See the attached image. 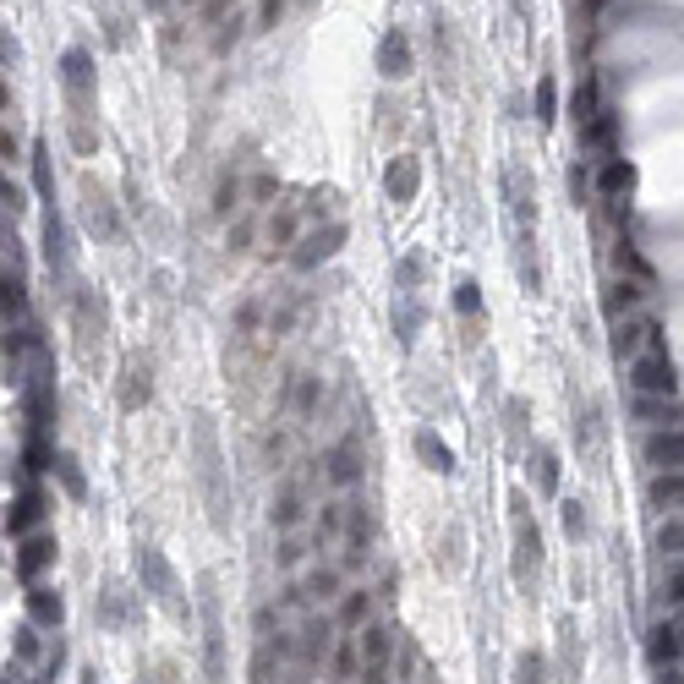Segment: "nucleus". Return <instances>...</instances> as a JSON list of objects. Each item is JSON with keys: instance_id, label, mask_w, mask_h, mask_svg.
Returning a JSON list of instances; mask_svg holds the SVG:
<instances>
[{"instance_id": "obj_26", "label": "nucleus", "mask_w": 684, "mask_h": 684, "mask_svg": "<svg viewBox=\"0 0 684 684\" xmlns=\"http://www.w3.org/2000/svg\"><path fill=\"white\" fill-rule=\"evenodd\" d=\"M422 323H427L422 291H400V296H394V340H400V345H416Z\"/></svg>"}, {"instance_id": "obj_24", "label": "nucleus", "mask_w": 684, "mask_h": 684, "mask_svg": "<svg viewBox=\"0 0 684 684\" xmlns=\"http://www.w3.org/2000/svg\"><path fill=\"white\" fill-rule=\"evenodd\" d=\"M635 187V165L624 154H613V159H597V192L608 197V203H624Z\"/></svg>"}, {"instance_id": "obj_3", "label": "nucleus", "mask_w": 684, "mask_h": 684, "mask_svg": "<svg viewBox=\"0 0 684 684\" xmlns=\"http://www.w3.org/2000/svg\"><path fill=\"white\" fill-rule=\"evenodd\" d=\"M509 531H515V586L520 591H537V575H542V531H537V515H531V498L526 493H509Z\"/></svg>"}, {"instance_id": "obj_50", "label": "nucleus", "mask_w": 684, "mask_h": 684, "mask_svg": "<svg viewBox=\"0 0 684 684\" xmlns=\"http://www.w3.org/2000/svg\"><path fill=\"white\" fill-rule=\"evenodd\" d=\"M301 553H307V548H301V537H285V542H280V564H285V570H296Z\"/></svg>"}, {"instance_id": "obj_49", "label": "nucleus", "mask_w": 684, "mask_h": 684, "mask_svg": "<svg viewBox=\"0 0 684 684\" xmlns=\"http://www.w3.org/2000/svg\"><path fill=\"white\" fill-rule=\"evenodd\" d=\"M509 438L515 444H526V400H509ZM531 449V444H526Z\"/></svg>"}, {"instance_id": "obj_16", "label": "nucleus", "mask_w": 684, "mask_h": 684, "mask_svg": "<svg viewBox=\"0 0 684 684\" xmlns=\"http://www.w3.org/2000/svg\"><path fill=\"white\" fill-rule=\"evenodd\" d=\"M301 520H307V482L285 477L280 493H274V531H280V537H296Z\"/></svg>"}, {"instance_id": "obj_53", "label": "nucleus", "mask_w": 684, "mask_h": 684, "mask_svg": "<svg viewBox=\"0 0 684 684\" xmlns=\"http://www.w3.org/2000/svg\"><path fill=\"white\" fill-rule=\"evenodd\" d=\"M0 197H6V219H17L22 208H28V203H22V187H11V181H6V192H0Z\"/></svg>"}, {"instance_id": "obj_34", "label": "nucleus", "mask_w": 684, "mask_h": 684, "mask_svg": "<svg viewBox=\"0 0 684 684\" xmlns=\"http://www.w3.org/2000/svg\"><path fill=\"white\" fill-rule=\"evenodd\" d=\"M641 296H646V291H641V280H613V285H608V296H602V312H608V318L619 323V318H630V312L641 307Z\"/></svg>"}, {"instance_id": "obj_11", "label": "nucleus", "mask_w": 684, "mask_h": 684, "mask_svg": "<svg viewBox=\"0 0 684 684\" xmlns=\"http://www.w3.org/2000/svg\"><path fill=\"white\" fill-rule=\"evenodd\" d=\"M345 591H351L345 586V570L334 559H323L291 586V602H334V597H345Z\"/></svg>"}, {"instance_id": "obj_22", "label": "nucleus", "mask_w": 684, "mask_h": 684, "mask_svg": "<svg viewBox=\"0 0 684 684\" xmlns=\"http://www.w3.org/2000/svg\"><path fill=\"white\" fill-rule=\"evenodd\" d=\"M526 477L537 482L542 498H559V449H553V444H531L526 449Z\"/></svg>"}, {"instance_id": "obj_29", "label": "nucleus", "mask_w": 684, "mask_h": 684, "mask_svg": "<svg viewBox=\"0 0 684 684\" xmlns=\"http://www.w3.org/2000/svg\"><path fill=\"white\" fill-rule=\"evenodd\" d=\"M318 400H323V378L318 373H296L291 389H285V405H291L296 422H307V416L318 411Z\"/></svg>"}, {"instance_id": "obj_25", "label": "nucleus", "mask_w": 684, "mask_h": 684, "mask_svg": "<svg viewBox=\"0 0 684 684\" xmlns=\"http://www.w3.org/2000/svg\"><path fill=\"white\" fill-rule=\"evenodd\" d=\"M411 444H416V455H422V466L433 471V477H455V466H460V460H455V449H449L444 438L433 433V427H416V438H411Z\"/></svg>"}, {"instance_id": "obj_39", "label": "nucleus", "mask_w": 684, "mask_h": 684, "mask_svg": "<svg viewBox=\"0 0 684 684\" xmlns=\"http://www.w3.org/2000/svg\"><path fill=\"white\" fill-rule=\"evenodd\" d=\"M55 477H61V488L72 493V498H88V482H83V471H77V460L66 455V449L55 455Z\"/></svg>"}, {"instance_id": "obj_23", "label": "nucleus", "mask_w": 684, "mask_h": 684, "mask_svg": "<svg viewBox=\"0 0 684 684\" xmlns=\"http://www.w3.org/2000/svg\"><path fill=\"white\" fill-rule=\"evenodd\" d=\"M28 624L39 630H61L66 624V597L55 586H28Z\"/></svg>"}, {"instance_id": "obj_48", "label": "nucleus", "mask_w": 684, "mask_h": 684, "mask_svg": "<svg viewBox=\"0 0 684 684\" xmlns=\"http://www.w3.org/2000/svg\"><path fill=\"white\" fill-rule=\"evenodd\" d=\"M241 28H247V17H230V22H219V33H214V50H219V55H225V50H230V44H236V39H241Z\"/></svg>"}, {"instance_id": "obj_47", "label": "nucleus", "mask_w": 684, "mask_h": 684, "mask_svg": "<svg viewBox=\"0 0 684 684\" xmlns=\"http://www.w3.org/2000/svg\"><path fill=\"white\" fill-rule=\"evenodd\" d=\"M17 657H22V663L39 657V624H22V630H17Z\"/></svg>"}, {"instance_id": "obj_37", "label": "nucleus", "mask_w": 684, "mask_h": 684, "mask_svg": "<svg viewBox=\"0 0 684 684\" xmlns=\"http://www.w3.org/2000/svg\"><path fill=\"white\" fill-rule=\"evenodd\" d=\"M236 208H241V181H236V170H225L219 187H214V214L225 219V214H236Z\"/></svg>"}, {"instance_id": "obj_57", "label": "nucleus", "mask_w": 684, "mask_h": 684, "mask_svg": "<svg viewBox=\"0 0 684 684\" xmlns=\"http://www.w3.org/2000/svg\"><path fill=\"white\" fill-rule=\"evenodd\" d=\"M181 6H203V0H181Z\"/></svg>"}, {"instance_id": "obj_38", "label": "nucleus", "mask_w": 684, "mask_h": 684, "mask_svg": "<svg viewBox=\"0 0 684 684\" xmlns=\"http://www.w3.org/2000/svg\"><path fill=\"white\" fill-rule=\"evenodd\" d=\"M334 674H340V679H362V641H340V646H334Z\"/></svg>"}, {"instance_id": "obj_55", "label": "nucleus", "mask_w": 684, "mask_h": 684, "mask_svg": "<svg viewBox=\"0 0 684 684\" xmlns=\"http://www.w3.org/2000/svg\"><path fill=\"white\" fill-rule=\"evenodd\" d=\"M657 684H684V668H657Z\"/></svg>"}, {"instance_id": "obj_42", "label": "nucleus", "mask_w": 684, "mask_h": 684, "mask_svg": "<svg viewBox=\"0 0 684 684\" xmlns=\"http://www.w3.org/2000/svg\"><path fill=\"white\" fill-rule=\"evenodd\" d=\"M455 307L466 312V318H477V312H482V285L477 280H460L455 285Z\"/></svg>"}, {"instance_id": "obj_18", "label": "nucleus", "mask_w": 684, "mask_h": 684, "mask_svg": "<svg viewBox=\"0 0 684 684\" xmlns=\"http://www.w3.org/2000/svg\"><path fill=\"white\" fill-rule=\"evenodd\" d=\"M55 553H61V548H55V537H50V531H33V537H22V553H17V575H22V581H28V586H39V575L55 564Z\"/></svg>"}, {"instance_id": "obj_5", "label": "nucleus", "mask_w": 684, "mask_h": 684, "mask_svg": "<svg viewBox=\"0 0 684 684\" xmlns=\"http://www.w3.org/2000/svg\"><path fill=\"white\" fill-rule=\"evenodd\" d=\"M674 389H679L674 356L663 351V340L646 345V351L630 362V394H635V400H674Z\"/></svg>"}, {"instance_id": "obj_1", "label": "nucleus", "mask_w": 684, "mask_h": 684, "mask_svg": "<svg viewBox=\"0 0 684 684\" xmlns=\"http://www.w3.org/2000/svg\"><path fill=\"white\" fill-rule=\"evenodd\" d=\"M61 88H66V137L77 154H94L99 132H94V110H99V72L88 50H66L61 55Z\"/></svg>"}, {"instance_id": "obj_56", "label": "nucleus", "mask_w": 684, "mask_h": 684, "mask_svg": "<svg viewBox=\"0 0 684 684\" xmlns=\"http://www.w3.org/2000/svg\"><path fill=\"white\" fill-rule=\"evenodd\" d=\"M83 684H99V674H94V668H83Z\"/></svg>"}, {"instance_id": "obj_10", "label": "nucleus", "mask_w": 684, "mask_h": 684, "mask_svg": "<svg viewBox=\"0 0 684 684\" xmlns=\"http://www.w3.org/2000/svg\"><path fill=\"white\" fill-rule=\"evenodd\" d=\"M323 482L334 493H351L362 482V449H356V438H340V444L323 449Z\"/></svg>"}, {"instance_id": "obj_33", "label": "nucleus", "mask_w": 684, "mask_h": 684, "mask_svg": "<svg viewBox=\"0 0 684 684\" xmlns=\"http://www.w3.org/2000/svg\"><path fill=\"white\" fill-rule=\"evenodd\" d=\"M575 444H581L586 460H602V411L597 405H581V411H575Z\"/></svg>"}, {"instance_id": "obj_14", "label": "nucleus", "mask_w": 684, "mask_h": 684, "mask_svg": "<svg viewBox=\"0 0 684 684\" xmlns=\"http://www.w3.org/2000/svg\"><path fill=\"white\" fill-rule=\"evenodd\" d=\"M334 646H340V641H334V624L323 619V613H307L301 630H296V657L307 668H318V663H329V657H334Z\"/></svg>"}, {"instance_id": "obj_30", "label": "nucleus", "mask_w": 684, "mask_h": 684, "mask_svg": "<svg viewBox=\"0 0 684 684\" xmlns=\"http://www.w3.org/2000/svg\"><path fill=\"white\" fill-rule=\"evenodd\" d=\"M148 378H154V373H148V362H137V356H132L126 373H121V411H143V405H148V394H154Z\"/></svg>"}, {"instance_id": "obj_31", "label": "nucleus", "mask_w": 684, "mask_h": 684, "mask_svg": "<svg viewBox=\"0 0 684 684\" xmlns=\"http://www.w3.org/2000/svg\"><path fill=\"white\" fill-rule=\"evenodd\" d=\"M646 498H652V509L684 515V471H657V477L646 482Z\"/></svg>"}, {"instance_id": "obj_7", "label": "nucleus", "mask_w": 684, "mask_h": 684, "mask_svg": "<svg viewBox=\"0 0 684 684\" xmlns=\"http://www.w3.org/2000/svg\"><path fill=\"white\" fill-rule=\"evenodd\" d=\"M83 225H88V236L94 241H121V214H115V197H110V187L104 181H94V176H83Z\"/></svg>"}, {"instance_id": "obj_17", "label": "nucleus", "mask_w": 684, "mask_h": 684, "mask_svg": "<svg viewBox=\"0 0 684 684\" xmlns=\"http://www.w3.org/2000/svg\"><path fill=\"white\" fill-rule=\"evenodd\" d=\"M422 192V159L416 154H394L389 170H384V197L389 203H411Z\"/></svg>"}, {"instance_id": "obj_8", "label": "nucleus", "mask_w": 684, "mask_h": 684, "mask_svg": "<svg viewBox=\"0 0 684 684\" xmlns=\"http://www.w3.org/2000/svg\"><path fill=\"white\" fill-rule=\"evenodd\" d=\"M72 329H77V351H83V362H94L99 340H104V301L88 291V285H72Z\"/></svg>"}, {"instance_id": "obj_41", "label": "nucleus", "mask_w": 684, "mask_h": 684, "mask_svg": "<svg viewBox=\"0 0 684 684\" xmlns=\"http://www.w3.org/2000/svg\"><path fill=\"white\" fill-rule=\"evenodd\" d=\"M531 110H537L542 126H553V110H559V88H553V77H542L537 94H531Z\"/></svg>"}, {"instance_id": "obj_45", "label": "nucleus", "mask_w": 684, "mask_h": 684, "mask_svg": "<svg viewBox=\"0 0 684 684\" xmlns=\"http://www.w3.org/2000/svg\"><path fill=\"white\" fill-rule=\"evenodd\" d=\"M285 6H291V0H263V6H258V33H274V28H280Z\"/></svg>"}, {"instance_id": "obj_19", "label": "nucleus", "mask_w": 684, "mask_h": 684, "mask_svg": "<svg viewBox=\"0 0 684 684\" xmlns=\"http://www.w3.org/2000/svg\"><path fill=\"white\" fill-rule=\"evenodd\" d=\"M44 263H50V274H72V247H66V219L61 208H44Z\"/></svg>"}, {"instance_id": "obj_35", "label": "nucleus", "mask_w": 684, "mask_h": 684, "mask_svg": "<svg viewBox=\"0 0 684 684\" xmlns=\"http://www.w3.org/2000/svg\"><path fill=\"white\" fill-rule=\"evenodd\" d=\"M652 548H657V553H668V559H684V515H668V520H657V531H652Z\"/></svg>"}, {"instance_id": "obj_32", "label": "nucleus", "mask_w": 684, "mask_h": 684, "mask_svg": "<svg viewBox=\"0 0 684 684\" xmlns=\"http://www.w3.org/2000/svg\"><path fill=\"white\" fill-rule=\"evenodd\" d=\"M367 624H373V591L351 586L340 597V630H367Z\"/></svg>"}, {"instance_id": "obj_4", "label": "nucleus", "mask_w": 684, "mask_h": 684, "mask_svg": "<svg viewBox=\"0 0 684 684\" xmlns=\"http://www.w3.org/2000/svg\"><path fill=\"white\" fill-rule=\"evenodd\" d=\"M137 581H143V597H154L159 608L170 613V619H181V613H187V602H181V581H176V570L165 564V553H159L154 542H137Z\"/></svg>"}, {"instance_id": "obj_51", "label": "nucleus", "mask_w": 684, "mask_h": 684, "mask_svg": "<svg viewBox=\"0 0 684 684\" xmlns=\"http://www.w3.org/2000/svg\"><path fill=\"white\" fill-rule=\"evenodd\" d=\"M230 6H236V0H203V17H208V22H214V28H219V22H230V17H225Z\"/></svg>"}, {"instance_id": "obj_9", "label": "nucleus", "mask_w": 684, "mask_h": 684, "mask_svg": "<svg viewBox=\"0 0 684 684\" xmlns=\"http://www.w3.org/2000/svg\"><path fill=\"white\" fill-rule=\"evenodd\" d=\"M340 241H345V219H323V225H312L307 236L291 247V269H318V263H329L334 252H340Z\"/></svg>"}, {"instance_id": "obj_52", "label": "nucleus", "mask_w": 684, "mask_h": 684, "mask_svg": "<svg viewBox=\"0 0 684 684\" xmlns=\"http://www.w3.org/2000/svg\"><path fill=\"white\" fill-rule=\"evenodd\" d=\"M570 187H575V203H581V197L591 192V170H586V165H575V170H570Z\"/></svg>"}, {"instance_id": "obj_46", "label": "nucleus", "mask_w": 684, "mask_h": 684, "mask_svg": "<svg viewBox=\"0 0 684 684\" xmlns=\"http://www.w3.org/2000/svg\"><path fill=\"white\" fill-rule=\"evenodd\" d=\"M663 602L684 613V564H679V570H668V581H663Z\"/></svg>"}, {"instance_id": "obj_27", "label": "nucleus", "mask_w": 684, "mask_h": 684, "mask_svg": "<svg viewBox=\"0 0 684 684\" xmlns=\"http://www.w3.org/2000/svg\"><path fill=\"white\" fill-rule=\"evenodd\" d=\"M39 520H44V493L39 488H22L17 504H11V515H6V531H11V537H33Z\"/></svg>"}, {"instance_id": "obj_15", "label": "nucleus", "mask_w": 684, "mask_h": 684, "mask_svg": "<svg viewBox=\"0 0 684 684\" xmlns=\"http://www.w3.org/2000/svg\"><path fill=\"white\" fill-rule=\"evenodd\" d=\"M641 455L657 471H684V427H652L641 438Z\"/></svg>"}, {"instance_id": "obj_6", "label": "nucleus", "mask_w": 684, "mask_h": 684, "mask_svg": "<svg viewBox=\"0 0 684 684\" xmlns=\"http://www.w3.org/2000/svg\"><path fill=\"white\" fill-rule=\"evenodd\" d=\"M197 613H203V674H208V684H225V624H219L214 575L197 581Z\"/></svg>"}, {"instance_id": "obj_20", "label": "nucleus", "mask_w": 684, "mask_h": 684, "mask_svg": "<svg viewBox=\"0 0 684 684\" xmlns=\"http://www.w3.org/2000/svg\"><path fill=\"white\" fill-rule=\"evenodd\" d=\"M263 230H269V247H285V252H291L296 241L307 236V208H301V203H280Z\"/></svg>"}, {"instance_id": "obj_44", "label": "nucleus", "mask_w": 684, "mask_h": 684, "mask_svg": "<svg viewBox=\"0 0 684 684\" xmlns=\"http://www.w3.org/2000/svg\"><path fill=\"white\" fill-rule=\"evenodd\" d=\"M274 192H280V181H274V176H269V170H258V176H252V187H247V203H252V208H258V203H269V197H274Z\"/></svg>"}, {"instance_id": "obj_54", "label": "nucleus", "mask_w": 684, "mask_h": 684, "mask_svg": "<svg viewBox=\"0 0 684 684\" xmlns=\"http://www.w3.org/2000/svg\"><path fill=\"white\" fill-rule=\"evenodd\" d=\"M362 684H389V663H367L362 668Z\"/></svg>"}, {"instance_id": "obj_28", "label": "nucleus", "mask_w": 684, "mask_h": 684, "mask_svg": "<svg viewBox=\"0 0 684 684\" xmlns=\"http://www.w3.org/2000/svg\"><path fill=\"white\" fill-rule=\"evenodd\" d=\"M132 608H137L132 591H126L121 581H110V586H104V597H99V624H104V630H126V624H132Z\"/></svg>"}, {"instance_id": "obj_21", "label": "nucleus", "mask_w": 684, "mask_h": 684, "mask_svg": "<svg viewBox=\"0 0 684 684\" xmlns=\"http://www.w3.org/2000/svg\"><path fill=\"white\" fill-rule=\"evenodd\" d=\"M405 72H411V44H405L400 28H389L378 39V77L384 83H405Z\"/></svg>"}, {"instance_id": "obj_43", "label": "nucleus", "mask_w": 684, "mask_h": 684, "mask_svg": "<svg viewBox=\"0 0 684 684\" xmlns=\"http://www.w3.org/2000/svg\"><path fill=\"white\" fill-rule=\"evenodd\" d=\"M416 285H422V263L400 258V263H394V291H416Z\"/></svg>"}, {"instance_id": "obj_2", "label": "nucleus", "mask_w": 684, "mask_h": 684, "mask_svg": "<svg viewBox=\"0 0 684 684\" xmlns=\"http://www.w3.org/2000/svg\"><path fill=\"white\" fill-rule=\"evenodd\" d=\"M192 460H197V493L208 504V520H214V531H225L230 526V482H225V455H219L214 416L208 411L192 416Z\"/></svg>"}, {"instance_id": "obj_13", "label": "nucleus", "mask_w": 684, "mask_h": 684, "mask_svg": "<svg viewBox=\"0 0 684 684\" xmlns=\"http://www.w3.org/2000/svg\"><path fill=\"white\" fill-rule=\"evenodd\" d=\"M657 340H663V334H657V318H646V312H630V318L613 323V356H619V362H635V356Z\"/></svg>"}, {"instance_id": "obj_36", "label": "nucleus", "mask_w": 684, "mask_h": 684, "mask_svg": "<svg viewBox=\"0 0 684 684\" xmlns=\"http://www.w3.org/2000/svg\"><path fill=\"white\" fill-rule=\"evenodd\" d=\"M515 684H548V657H542L537 646H526V652L515 657Z\"/></svg>"}, {"instance_id": "obj_12", "label": "nucleus", "mask_w": 684, "mask_h": 684, "mask_svg": "<svg viewBox=\"0 0 684 684\" xmlns=\"http://www.w3.org/2000/svg\"><path fill=\"white\" fill-rule=\"evenodd\" d=\"M646 652H652V668H684V613H668L652 624Z\"/></svg>"}, {"instance_id": "obj_40", "label": "nucleus", "mask_w": 684, "mask_h": 684, "mask_svg": "<svg viewBox=\"0 0 684 684\" xmlns=\"http://www.w3.org/2000/svg\"><path fill=\"white\" fill-rule=\"evenodd\" d=\"M564 537H570V542H581L586 537V531H591V520H586V504H581V498H564Z\"/></svg>"}]
</instances>
